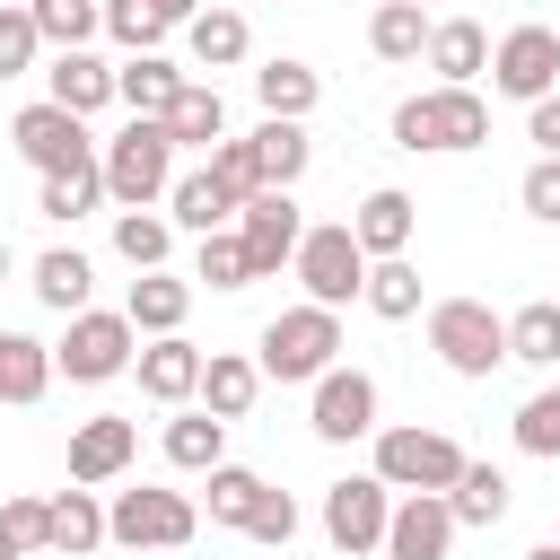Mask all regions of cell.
Listing matches in <instances>:
<instances>
[{"instance_id": "obj_1", "label": "cell", "mask_w": 560, "mask_h": 560, "mask_svg": "<svg viewBox=\"0 0 560 560\" xmlns=\"http://www.w3.org/2000/svg\"><path fill=\"white\" fill-rule=\"evenodd\" d=\"M490 140V105L481 88H420L394 105V149H429V158H455V149H481Z\"/></svg>"}, {"instance_id": "obj_2", "label": "cell", "mask_w": 560, "mask_h": 560, "mask_svg": "<svg viewBox=\"0 0 560 560\" xmlns=\"http://www.w3.org/2000/svg\"><path fill=\"white\" fill-rule=\"evenodd\" d=\"M96 175H105V201H122V210L166 201V184H175V140H166V122H158V114H131V122L96 149Z\"/></svg>"}, {"instance_id": "obj_3", "label": "cell", "mask_w": 560, "mask_h": 560, "mask_svg": "<svg viewBox=\"0 0 560 560\" xmlns=\"http://www.w3.org/2000/svg\"><path fill=\"white\" fill-rule=\"evenodd\" d=\"M254 350H262V359H254L262 376H280V385H315V376L341 359V306H315V298H306V306L271 315Z\"/></svg>"}, {"instance_id": "obj_4", "label": "cell", "mask_w": 560, "mask_h": 560, "mask_svg": "<svg viewBox=\"0 0 560 560\" xmlns=\"http://www.w3.org/2000/svg\"><path fill=\"white\" fill-rule=\"evenodd\" d=\"M131 359H140V332H131L122 306H79L70 332L52 341V376H70V385H105V376H122Z\"/></svg>"}, {"instance_id": "obj_5", "label": "cell", "mask_w": 560, "mask_h": 560, "mask_svg": "<svg viewBox=\"0 0 560 560\" xmlns=\"http://www.w3.org/2000/svg\"><path fill=\"white\" fill-rule=\"evenodd\" d=\"M201 534V508L184 499V490H114V508H105V542H122V551H184Z\"/></svg>"}, {"instance_id": "obj_6", "label": "cell", "mask_w": 560, "mask_h": 560, "mask_svg": "<svg viewBox=\"0 0 560 560\" xmlns=\"http://www.w3.org/2000/svg\"><path fill=\"white\" fill-rule=\"evenodd\" d=\"M429 350L455 368V376H490L508 359V315H490L481 298H438L429 306Z\"/></svg>"}, {"instance_id": "obj_7", "label": "cell", "mask_w": 560, "mask_h": 560, "mask_svg": "<svg viewBox=\"0 0 560 560\" xmlns=\"http://www.w3.org/2000/svg\"><path fill=\"white\" fill-rule=\"evenodd\" d=\"M289 271L306 280V298H315V306H350V298L368 289V254H359L350 219L306 228V236H298V254H289Z\"/></svg>"}, {"instance_id": "obj_8", "label": "cell", "mask_w": 560, "mask_h": 560, "mask_svg": "<svg viewBox=\"0 0 560 560\" xmlns=\"http://www.w3.org/2000/svg\"><path fill=\"white\" fill-rule=\"evenodd\" d=\"M464 472V446L446 429H376V481L385 490H446Z\"/></svg>"}, {"instance_id": "obj_9", "label": "cell", "mask_w": 560, "mask_h": 560, "mask_svg": "<svg viewBox=\"0 0 560 560\" xmlns=\"http://www.w3.org/2000/svg\"><path fill=\"white\" fill-rule=\"evenodd\" d=\"M9 140H18V158L35 166V175H70V166H96V140H88V114H70V105H26L18 122H9Z\"/></svg>"}, {"instance_id": "obj_10", "label": "cell", "mask_w": 560, "mask_h": 560, "mask_svg": "<svg viewBox=\"0 0 560 560\" xmlns=\"http://www.w3.org/2000/svg\"><path fill=\"white\" fill-rule=\"evenodd\" d=\"M306 429L324 446H350V438H376V376L368 368H324L315 376V402H306Z\"/></svg>"}, {"instance_id": "obj_11", "label": "cell", "mask_w": 560, "mask_h": 560, "mask_svg": "<svg viewBox=\"0 0 560 560\" xmlns=\"http://www.w3.org/2000/svg\"><path fill=\"white\" fill-rule=\"evenodd\" d=\"M298 236H306V219H298V201H289L280 184H262L254 201H236V245H245L254 280H271V271L298 254Z\"/></svg>"}, {"instance_id": "obj_12", "label": "cell", "mask_w": 560, "mask_h": 560, "mask_svg": "<svg viewBox=\"0 0 560 560\" xmlns=\"http://www.w3.org/2000/svg\"><path fill=\"white\" fill-rule=\"evenodd\" d=\"M385 516H394V490H385L376 472H350V481L324 490V534H332V551H350V560L385 542Z\"/></svg>"}, {"instance_id": "obj_13", "label": "cell", "mask_w": 560, "mask_h": 560, "mask_svg": "<svg viewBox=\"0 0 560 560\" xmlns=\"http://www.w3.org/2000/svg\"><path fill=\"white\" fill-rule=\"evenodd\" d=\"M490 88L516 96V105L551 96V88H560V35H551V26H508L499 52H490Z\"/></svg>"}, {"instance_id": "obj_14", "label": "cell", "mask_w": 560, "mask_h": 560, "mask_svg": "<svg viewBox=\"0 0 560 560\" xmlns=\"http://www.w3.org/2000/svg\"><path fill=\"white\" fill-rule=\"evenodd\" d=\"M455 508H446V490H402L394 499V516H385V560H446L455 551Z\"/></svg>"}, {"instance_id": "obj_15", "label": "cell", "mask_w": 560, "mask_h": 560, "mask_svg": "<svg viewBox=\"0 0 560 560\" xmlns=\"http://www.w3.org/2000/svg\"><path fill=\"white\" fill-rule=\"evenodd\" d=\"M131 455H140V420H122V411H96V420H79L70 429V481H122L131 472Z\"/></svg>"}, {"instance_id": "obj_16", "label": "cell", "mask_w": 560, "mask_h": 560, "mask_svg": "<svg viewBox=\"0 0 560 560\" xmlns=\"http://www.w3.org/2000/svg\"><path fill=\"white\" fill-rule=\"evenodd\" d=\"M411 228H420V201H411V192H394V184H376V192L350 210V236H359V254H368V262L411 254Z\"/></svg>"}, {"instance_id": "obj_17", "label": "cell", "mask_w": 560, "mask_h": 560, "mask_svg": "<svg viewBox=\"0 0 560 560\" xmlns=\"http://www.w3.org/2000/svg\"><path fill=\"white\" fill-rule=\"evenodd\" d=\"M131 368H140V394L149 402H192V385H201V350L184 332H149Z\"/></svg>"}, {"instance_id": "obj_18", "label": "cell", "mask_w": 560, "mask_h": 560, "mask_svg": "<svg viewBox=\"0 0 560 560\" xmlns=\"http://www.w3.org/2000/svg\"><path fill=\"white\" fill-rule=\"evenodd\" d=\"M420 61L438 70V88H472V79L490 70V35H481L472 18H438L429 44H420Z\"/></svg>"}, {"instance_id": "obj_19", "label": "cell", "mask_w": 560, "mask_h": 560, "mask_svg": "<svg viewBox=\"0 0 560 560\" xmlns=\"http://www.w3.org/2000/svg\"><path fill=\"white\" fill-rule=\"evenodd\" d=\"M44 96H52V105H70V114H105V105H114V61H96L88 44H70V52H52Z\"/></svg>"}, {"instance_id": "obj_20", "label": "cell", "mask_w": 560, "mask_h": 560, "mask_svg": "<svg viewBox=\"0 0 560 560\" xmlns=\"http://www.w3.org/2000/svg\"><path fill=\"white\" fill-rule=\"evenodd\" d=\"M158 122H166V140H175V149H210V140H228V96H219L210 79H184V88H175V105H166Z\"/></svg>"}, {"instance_id": "obj_21", "label": "cell", "mask_w": 560, "mask_h": 560, "mask_svg": "<svg viewBox=\"0 0 560 560\" xmlns=\"http://www.w3.org/2000/svg\"><path fill=\"white\" fill-rule=\"evenodd\" d=\"M122 315H131V332H184V315H192V280H175V271L158 262V271L131 280Z\"/></svg>"}, {"instance_id": "obj_22", "label": "cell", "mask_w": 560, "mask_h": 560, "mask_svg": "<svg viewBox=\"0 0 560 560\" xmlns=\"http://www.w3.org/2000/svg\"><path fill=\"white\" fill-rule=\"evenodd\" d=\"M175 88H184V70L166 52H122L114 61V105H131V114H166Z\"/></svg>"}, {"instance_id": "obj_23", "label": "cell", "mask_w": 560, "mask_h": 560, "mask_svg": "<svg viewBox=\"0 0 560 560\" xmlns=\"http://www.w3.org/2000/svg\"><path fill=\"white\" fill-rule=\"evenodd\" d=\"M245 140H254V166H262V184H280V192H289V184L306 175V158H315L306 122H289V114H262Z\"/></svg>"}, {"instance_id": "obj_24", "label": "cell", "mask_w": 560, "mask_h": 560, "mask_svg": "<svg viewBox=\"0 0 560 560\" xmlns=\"http://www.w3.org/2000/svg\"><path fill=\"white\" fill-rule=\"evenodd\" d=\"M192 394H201V411H219V420H245V411H254V394H262V368H254V359H236V350H210Z\"/></svg>"}, {"instance_id": "obj_25", "label": "cell", "mask_w": 560, "mask_h": 560, "mask_svg": "<svg viewBox=\"0 0 560 560\" xmlns=\"http://www.w3.org/2000/svg\"><path fill=\"white\" fill-rule=\"evenodd\" d=\"M245 44H254V35H245V18H236V9H219V0L184 18V52H192L201 70H236V61H245Z\"/></svg>"}, {"instance_id": "obj_26", "label": "cell", "mask_w": 560, "mask_h": 560, "mask_svg": "<svg viewBox=\"0 0 560 560\" xmlns=\"http://www.w3.org/2000/svg\"><path fill=\"white\" fill-rule=\"evenodd\" d=\"M88 289H96V262H88L79 245H52V254H35V298H44L52 315H79V306H88Z\"/></svg>"}, {"instance_id": "obj_27", "label": "cell", "mask_w": 560, "mask_h": 560, "mask_svg": "<svg viewBox=\"0 0 560 560\" xmlns=\"http://www.w3.org/2000/svg\"><path fill=\"white\" fill-rule=\"evenodd\" d=\"M166 464H175V472L228 464V420H219V411H175V420H166Z\"/></svg>"}, {"instance_id": "obj_28", "label": "cell", "mask_w": 560, "mask_h": 560, "mask_svg": "<svg viewBox=\"0 0 560 560\" xmlns=\"http://www.w3.org/2000/svg\"><path fill=\"white\" fill-rule=\"evenodd\" d=\"M508 499H516V490H508V472H499V464H472V455H464V472L446 481L455 525H499V516H508Z\"/></svg>"}, {"instance_id": "obj_29", "label": "cell", "mask_w": 560, "mask_h": 560, "mask_svg": "<svg viewBox=\"0 0 560 560\" xmlns=\"http://www.w3.org/2000/svg\"><path fill=\"white\" fill-rule=\"evenodd\" d=\"M420 44H429V9H420V0H376L368 52H376V61H420Z\"/></svg>"}, {"instance_id": "obj_30", "label": "cell", "mask_w": 560, "mask_h": 560, "mask_svg": "<svg viewBox=\"0 0 560 560\" xmlns=\"http://www.w3.org/2000/svg\"><path fill=\"white\" fill-rule=\"evenodd\" d=\"M254 96H262V114L306 122V114H315V96H324V79H315L306 61H289V52H280V61H262V70H254Z\"/></svg>"}, {"instance_id": "obj_31", "label": "cell", "mask_w": 560, "mask_h": 560, "mask_svg": "<svg viewBox=\"0 0 560 560\" xmlns=\"http://www.w3.org/2000/svg\"><path fill=\"white\" fill-rule=\"evenodd\" d=\"M166 219H175V228H192V236H210V228H228V219H236V201H228V192H219V175L201 166V175H175V184H166Z\"/></svg>"}, {"instance_id": "obj_32", "label": "cell", "mask_w": 560, "mask_h": 560, "mask_svg": "<svg viewBox=\"0 0 560 560\" xmlns=\"http://www.w3.org/2000/svg\"><path fill=\"white\" fill-rule=\"evenodd\" d=\"M52 385V350L35 332H0V402H44Z\"/></svg>"}, {"instance_id": "obj_33", "label": "cell", "mask_w": 560, "mask_h": 560, "mask_svg": "<svg viewBox=\"0 0 560 560\" xmlns=\"http://www.w3.org/2000/svg\"><path fill=\"white\" fill-rule=\"evenodd\" d=\"M368 315H385V324H411L420 315V271H411V254H385V262H368Z\"/></svg>"}, {"instance_id": "obj_34", "label": "cell", "mask_w": 560, "mask_h": 560, "mask_svg": "<svg viewBox=\"0 0 560 560\" xmlns=\"http://www.w3.org/2000/svg\"><path fill=\"white\" fill-rule=\"evenodd\" d=\"M44 508H52V542H44V551H70V560H79V551H96V542H105V508H96V490H88V481H79V490H61V499H44Z\"/></svg>"}, {"instance_id": "obj_35", "label": "cell", "mask_w": 560, "mask_h": 560, "mask_svg": "<svg viewBox=\"0 0 560 560\" xmlns=\"http://www.w3.org/2000/svg\"><path fill=\"white\" fill-rule=\"evenodd\" d=\"M508 359L525 368H560V298H534L508 315Z\"/></svg>"}, {"instance_id": "obj_36", "label": "cell", "mask_w": 560, "mask_h": 560, "mask_svg": "<svg viewBox=\"0 0 560 560\" xmlns=\"http://www.w3.org/2000/svg\"><path fill=\"white\" fill-rule=\"evenodd\" d=\"M26 18H35V35H44L52 52H70V44L105 35V0H26Z\"/></svg>"}, {"instance_id": "obj_37", "label": "cell", "mask_w": 560, "mask_h": 560, "mask_svg": "<svg viewBox=\"0 0 560 560\" xmlns=\"http://www.w3.org/2000/svg\"><path fill=\"white\" fill-rule=\"evenodd\" d=\"M105 201V175L96 166H70V175H44V192H35V210L52 219V228H79L88 210Z\"/></svg>"}, {"instance_id": "obj_38", "label": "cell", "mask_w": 560, "mask_h": 560, "mask_svg": "<svg viewBox=\"0 0 560 560\" xmlns=\"http://www.w3.org/2000/svg\"><path fill=\"white\" fill-rule=\"evenodd\" d=\"M166 245H175V219H158V210H114V254H122L131 271H158Z\"/></svg>"}, {"instance_id": "obj_39", "label": "cell", "mask_w": 560, "mask_h": 560, "mask_svg": "<svg viewBox=\"0 0 560 560\" xmlns=\"http://www.w3.org/2000/svg\"><path fill=\"white\" fill-rule=\"evenodd\" d=\"M254 499H262V472H245V464H210V525H245Z\"/></svg>"}, {"instance_id": "obj_40", "label": "cell", "mask_w": 560, "mask_h": 560, "mask_svg": "<svg viewBox=\"0 0 560 560\" xmlns=\"http://www.w3.org/2000/svg\"><path fill=\"white\" fill-rule=\"evenodd\" d=\"M192 280H210V289H245V280H254V262H245L236 228H210V236H201V262H192Z\"/></svg>"}, {"instance_id": "obj_41", "label": "cell", "mask_w": 560, "mask_h": 560, "mask_svg": "<svg viewBox=\"0 0 560 560\" xmlns=\"http://www.w3.org/2000/svg\"><path fill=\"white\" fill-rule=\"evenodd\" d=\"M105 35H114L122 52H158V44H166V18H158L149 0H105Z\"/></svg>"}, {"instance_id": "obj_42", "label": "cell", "mask_w": 560, "mask_h": 560, "mask_svg": "<svg viewBox=\"0 0 560 560\" xmlns=\"http://www.w3.org/2000/svg\"><path fill=\"white\" fill-rule=\"evenodd\" d=\"M210 175L228 201H254L262 192V166H254V140H210Z\"/></svg>"}, {"instance_id": "obj_43", "label": "cell", "mask_w": 560, "mask_h": 560, "mask_svg": "<svg viewBox=\"0 0 560 560\" xmlns=\"http://www.w3.org/2000/svg\"><path fill=\"white\" fill-rule=\"evenodd\" d=\"M516 446H525V455H560V385L525 394V411H516Z\"/></svg>"}, {"instance_id": "obj_44", "label": "cell", "mask_w": 560, "mask_h": 560, "mask_svg": "<svg viewBox=\"0 0 560 560\" xmlns=\"http://www.w3.org/2000/svg\"><path fill=\"white\" fill-rule=\"evenodd\" d=\"M35 52H44L35 18H26V9H0V79H26V70H35Z\"/></svg>"}, {"instance_id": "obj_45", "label": "cell", "mask_w": 560, "mask_h": 560, "mask_svg": "<svg viewBox=\"0 0 560 560\" xmlns=\"http://www.w3.org/2000/svg\"><path fill=\"white\" fill-rule=\"evenodd\" d=\"M245 534H254V542H271V551H280V542H289V534H298V499H289V490H271V481H262V499H254V516H245Z\"/></svg>"}, {"instance_id": "obj_46", "label": "cell", "mask_w": 560, "mask_h": 560, "mask_svg": "<svg viewBox=\"0 0 560 560\" xmlns=\"http://www.w3.org/2000/svg\"><path fill=\"white\" fill-rule=\"evenodd\" d=\"M0 534H9L18 551H44V542H52V508H44V499H0Z\"/></svg>"}, {"instance_id": "obj_47", "label": "cell", "mask_w": 560, "mask_h": 560, "mask_svg": "<svg viewBox=\"0 0 560 560\" xmlns=\"http://www.w3.org/2000/svg\"><path fill=\"white\" fill-rule=\"evenodd\" d=\"M516 201H525L542 228H560V158H534V166H525V184H516Z\"/></svg>"}, {"instance_id": "obj_48", "label": "cell", "mask_w": 560, "mask_h": 560, "mask_svg": "<svg viewBox=\"0 0 560 560\" xmlns=\"http://www.w3.org/2000/svg\"><path fill=\"white\" fill-rule=\"evenodd\" d=\"M525 140H534V149H542V158H560V88H551V96H534V105H525Z\"/></svg>"}, {"instance_id": "obj_49", "label": "cell", "mask_w": 560, "mask_h": 560, "mask_svg": "<svg viewBox=\"0 0 560 560\" xmlns=\"http://www.w3.org/2000/svg\"><path fill=\"white\" fill-rule=\"evenodd\" d=\"M149 9H158L166 26H184V18H192V9H210V0H149Z\"/></svg>"}, {"instance_id": "obj_50", "label": "cell", "mask_w": 560, "mask_h": 560, "mask_svg": "<svg viewBox=\"0 0 560 560\" xmlns=\"http://www.w3.org/2000/svg\"><path fill=\"white\" fill-rule=\"evenodd\" d=\"M525 560H560V534H551V542H534V551H525Z\"/></svg>"}, {"instance_id": "obj_51", "label": "cell", "mask_w": 560, "mask_h": 560, "mask_svg": "<svg viewBox=\"0 0 560 560\" xmlns=\"http://www.w3.org/2000/svg\"><path fill=\"white\" fill-rule=\"evenodd\" d=\"M0 560H26V551H18V542H9V534H0Z\"/></svg>"}, {"instance_id": "obj_52", "label": "cell", "mask_w": 560, "mask_h": 560, "mask_svg": "<svg viewBox=\"0 0 560 560\" xmlns=\"http://www.w3.org/2000/svg\"><path fill=\"white\" fill-rule=\"evenodd\" d=\"M0 280H9V236H0Z\"/></svg>"}, {"instance_id": "obj_53", "label": "cell", "mask_w": 560, "mask_h": 560, "mask_svg": "<svg viewBox=\"0 0 560 560\" xmlns=\"http://www.w3.org/2000/svg\"><path fill=\"white\" fill-rule=\"evenodd\" d=\"M0 9H26V0H0Z\"/></svg>"}, {"instance_id": "obj_54", "label": "cell", "mask_w": 560, "mask_h": 560, "mask_svg": "<svg viewBox=\"0 0 560 560\" xmlns=\"http://www.w3.org/2000/svg\"><path fill=\"white\" fill-rule=\"evenodd\" d=\"M420 9H429V0H420Z\"/></svg>"}]
</instances>
